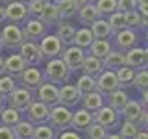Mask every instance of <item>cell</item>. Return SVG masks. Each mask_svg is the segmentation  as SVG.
I'll return each instance as SVG.
<instances>
[{"label":"cell","mask_w":148,"mask_h":139,"mask_svg":"<svg viewBox=\"0 0 148 139\" xmlns=\"http://www.w3.org/2000/svg\"><path fill=\"white\" fill-rule=\"evenodd\" d=\"M143 111H145V108H143L137 100H128L126 106L120 109V115L124 117V120H132V122L139 124V119H141Z\"/></svg>","instance_id":"obj_22"},{"label":"cell","mask_w":148,"mask_h":139,"mask_svg":"<svg viewBox=\"0 0 148 139\" xmlns=\"http://www.w3.org/2000/svg\"><path fill=\"white\" fill-rule=\"evenodd\" d=\"M35 91H37V100H41L43 104L48 106V108L59 104V93H58L56 83H52V82H43Z\"/></svg>","instance_id":"obj_13"},{"label":"cell","mask_w":148,"mask_h":139,"mask_svg":"<svg viewBox=\"0 0 148 139\" xmlns=\"http://www.w3.org/2000/svg\"><path fill=\"white\" fill-rule=\"evenodd\" d=\"M91 122H92V113L82 108V109H78V111H74V113H72L71 126H69V128L76 130V132H83V130L89 126Z\"/></svg>","instance_id":"obj_20"},{"label":"cell","mask_w":148,"mask_h":139,"mask_svg":"<svg viewBox=\"0 0 148 139\" xmlns=\"http://www.w3.org/2000/svg\"><path fill=\"white\" fill-rule=\"evenodd\" d=\"M43 2H56V0H43Z\"/></svg>","instance_id":"obj_56"},{"label":"cell","mask_w":148,"mask_h":139,"mask_svg":"<svg viewBox=\"0 0 148 139\" xmlns=\"http://www.w3.org/2000/svg\"><path fill=\"white\" fill-rule=\"evenodd\" d=\"M39 19L45 22L46 26L58 24V22L61 21V17H59V13H58V8H56V4H54V2H45V6H43V11H41Z\"/></svg>","instance_id":"obj_25"},{"label":"cell","mask_w":148,"mask_h":139,"mask_svg":"<svg viewBox=\"0 0 148 139\" xmlns=\"http://www.w3.org/2000/svg\"><path fill=\"white\" fill-rule=\"evenodd\" d=\"M85 50L80 48V46H76V45H69V46H63V52L59 58L65 61V65H67L71 71H74V69H80L82 67V63H83V59H85Z\"/></svg>","instance_id":"obj_8"},{"label":"cell","mask_w":148,"mask_h":139,"mask_svg":"<svg viewBox=\"0 0 148 139\" xmlns=\"http://www.w3.org/2000/svg\"><path fill=\"white\" fill-rule=\"evenodd\" d=\"M11 128H13V133H15L17 139H30L32 133H34L35 124H32L30 120H22L21 119L15 126H11Z\"/></svg>","instance_id":"obj_35"},{"label":"cell","mask_w":148,"mask_h":139,"mask_svg":"<svg viewBox=\"0 0 148 139\" xmlns=\"http://www.w3.org/2000/svg\"><path fill=\"white\" fill-rule=\"evenodd\" d=\"M92 0H72V4L76 6V9H80V8H83L85 4H91Z\"/></svg>","instance_id":"obj_50"},{"label":"cell","mask_w":148,"mask_h":139,"mask_svg":"<svg viewBox=\"0 0 148 139\" xmlns=\"http://www.w3.org/2000/svg\"><path fill=\"white\" fill-rule=\"evenodd\" d=\"M80 71H82V74H87V76L96 78L102 71H104L102 59L95 58V56H91V54H87L85 59H83V63H82V67H80Z\"/></svg>","instance_id":"obj_21"},{"label":"cell","mask_w":148,"mask_h":139,"mask_svg":"<svg viewBox=\"0 0 148 139\" xmlns=\"http://www.w3.org/2000/svg\"><path fill=\"white\" fill-rule=\"evenodd\" d=\"M18 56L26 61V65L30 67H37L43 61V56H41V50H39V45L35 41H22L18 45Z\"/></svg>","instance_id":"obj_6"},{"label":"cell","mask_w":148,"mask_h":139,"mask_svg":"<svg viewBox=\"0 0 148 139\" xmlns=\"http://www.w3.org/2000/svg\"><path fill=\"white\" fill-rule=\"evenodd\" d=\"M4 102H6V98H4V96L0 95V111H2V108H4Z\"/></svg>","instance_id":"obj_55"},{"label":"cell","mask_w":148,"mask_h":139,"mask_svg":"<svg viewBox=\"0 0 148 139\" xmlns=\"http://www.w3.org/2000/svg\"><path fill=\"white\" fill-rule=\"evenodd\" d=\"M43 6H45L43 0H30V2H26L28 15H32V17H37V19H39L41 11H43Z\"/></svg>","instance_id":"obj_44"},{"label":"cell","mask_w":148,"mask_h":139,"mask_svg":"<svg viewBox=\"0 0 148 139\" xmlns=\"http://www.w3.org/2000/svg\"><path fill=\"white\" fill-rule=\"evenodd\" d=\"M2 2H6V4H8V2H11V0H2Z\"/></svg>","instance_id":"obj_58"},{"label":"cell","mask_w":148,"mask_h":139,"mask_svg":"<svg viewBox=\"0 0 148 139\" xmlns=\"http://www.w3.org/2000/svg\"><path fill=\"white\" fill-rule=\"evenodd\" d=\"M21 115H22V111L8 106V108H2V111H0V120H2L4 126H15L21 120Z\"/></svg>","instance_id":"obj_33"},{"label":"cell","mask_w":148,"mask_h":139,"mask_svg":"<svg viewBox=\"0 0 148 139\" xmlns=\"http://www.w3.org/2000/svg\"><path fill=\"white\" fill-rule=\"evenodd\" d=\"M104 100H106L104 95H100L98 91H91V93H87V95H82V100L80 102H83V109L95 113L98 108L104 106Z\"/></svg>","instance_id":"obj_24"},{"label":"cell","mask_w":148,"mask_h":139,"mask_svg":"<svg viewBox=\"0 0 148 139\" xmlns=\"http://www.w3.org/2000/svg\"><path fill=\"white\" fill-rule=\"evenodd\" d=\"M4 21H6V11H4V6L0 4V24H2Z\"/></svg>","instance_id":"obj_52"},{"label":"cell","mask_w":148,"mask_h":139,"mask_svg":"<svg viewBox=\"0 0 148 139\" xmlns=\"http://www.w3.org/2000/svg\"><path fill=\"white\" fill-rule=\"evenodd\" d=\"M104 139H122V137H120L119 133H106Z\"/></svg>","instance_id":"obj_53"},{"label":"cell","mask_w":148,"mask_h":139,"mask_svg":"<svg viewBox=\"0 0 148 139\" xmlns=\"http://www.w3.org/2000/svg\"><path fill=\"white\" fill-rule=\"evenodd\" d=\"M39 41H41L39 50H41L43 59H52V58H59V56H61L63 45H61V41L58 39V35L46 34L43 39H39Z\"/></svg>","instance_id":"obj_7"},{"label":"cell","mask_w":148,"mask_h":139,"mask_svg":"<svg viewBox=\"0 0 148 139\" xmlns=\"http://www.w3.org/2000/svg\"><path fill=\"white\" fill-rule=\"evenodd\" d=\"M95 82H96V91L104 96H108L109 93L119 89V80H117V76H115V71H106L104 69V71L95 78Z\"/></svg>","instance_id":"obj_11"},{"label":"cell","mask_w":148,"mask_h":139,"mask_svg":"<svg viewBox=\"0 0 148 139\" xmlns=\"http://www.w3.org/2000/svg\"><path fill=\"white\" fill-rule=\"evenodd\" d=\"M21 2H24V4H26V2H30V0H21Z\"/></svg>","instance_id":"obj_57"},{"label":"cell","mask_w":148,"mask_h":139,"mask_svg":"<svg viewBox=\"0 0 148 139\" xmlns=\"http://www.w3.org/2000/svg\"><path fill=\"white\" fill-rule=\"evenodd\" d=\"M0 139H17L15 133H13V128L0 124Z\"/></svg>","instance_id":"obj_47"},{"label":"cell","mask_w":148,"mask_h":139,"mask_svg":"<svg viewBox=\"0 0 148 139\" xmlns=\"http://www.w3.org/2000/svg\"><path fill=\"white\" fill-rule=\"evenodd\" d=\"M71 72L72 71L65 65L61 58H52V59H46L43 76L52 83H67L71 80Z\"/></svg>","instance_id":"obj_1"},{"label":"cell","mask_w":148,"mask_h":139,"mask_svg":"<svg viewBox=\"0 0 148 139\" xmlns=\"http://www.w3.org/2000/svg\"><path fill=\"white\" fill-rule=\"evenodd\" d=\"M119 111L113 109L111 106H102L92 113V122L100 124L102 128L111 130V128H117L119 126Z\"/></svg>","instance_id":"obj_4"},{"label":"cell","mask_w":148,"mask_h":139,"mask_svg":"<svg viewBox=\"0 0 148 139\" xmlns=\"http://www.w3.org/2000/svg\"><path fill=\"white\" fill-rule=\"evenodd\" d=\"M18 80H21L22 87H26V89L34 91V89H37V87H39L41 83L45 82V76H43V72H41L37 67H30V65H28L24 71L21 72Z\"/></svg>","instance_id":"obj_15"},{"label":"cell","mask_w":148,"mask_h":139,"mask_svg":"<svg viewBox=\"0 0 148 139\" xmlns=\"http://www.w3.org/2000/svg\"><path fill=\"white\" fill-rule=\"evenodd\" d=\"M71 119H72L71 108H67V106H63V104H56V106L50 108V115H48V120H46V122L54 130L61 132V130H67L71 126Z\"/></svg>","instance_id":"obj_2"},{"label":"cell","mask_w":148,"mask_h":139,"mask_svg":"<svg viewBox=\"0 0 148 139\" xmlns=\"http://www.w3.org/2000/svg\"><path fill=\"white\" fill-rule=\"evenodd\" d=\"M58 39L61 41V45L63 46H69V45H72V39H74V32H76V28H74L71 22H65V21H59L58 22Z\"/></svg>","instance_id":"obj_26"},{"label":"cell","mask_w":148,"mask_h":139,"mask_svg":"<svg viewBox=\"0 0 148 139\" xmlns=\"http://www.w3.org/2000/svg\"><path fill=\"white\" fill-rule=\"evenodd\" d=\"M6 98H8V104L11 106V108H15L18 111H26V108L30 106V102L34 100V95H32V91L26 89V87H15Z\"/></svg>","instance_id":"obj_9"},{"label":"cell","mask_w":148,"mask_h":139,"mask_svg":"<svg viewBox=\"0 0 148 139\" xmlns=\"http://www.w3.org/2000/svg\"><path fill=\"white\" fill-rule=\"evenodd\" d=\"M24 41V35H22V28L18 24H6L2 28V34H0V43H2V48H18V45Z\"/></svg>","instance_id":"obj_3"},{"label":"cell","mask_w":148,"mask_h":139,"mask_svg":"<svg viewBox=\"0 0 148 139\" xmlns=\"http://www.w3.org/2000/svg\"><path fill=\"white\" fill-rule=\"evenodd\" d=\"M100 15H98V11H96V8H95V4H85L83 8L78 9V19H80V22L83 26H91L92 22L96 21Z\"/></svg>","instance_id":"obj_29"},{"label":"cell","mask_w":148,"mask_h":139,"mask_svg":"<svg viewBox=\"0 0 148 139\" xmlns=\"http://www.w3.org/2000/svg\"><path fill=\"white\" fill-rule=\"evenodd\" d=\"M133 139H148V133H146V128H141L137 132V136L133 137Z\"/></svg>","instance_id":"obj_51"},{"label":"cell","mask_w":148,"mask_h":139,"mask_svg":"<svg viewBox=\"0 0 148 139\" xmlns=\"http://www.w3.org/2000/svg\"><path fill=\"white\" fill-rule=\"evenodd\" d=\"M113 37H115V46H117V50H120V52H126V50L137 46V41H139L133 28H122L120 32L113 34Z\"/></svg>","instance_id":"obj_14"},{"label":"cell","mask_w":148,"mask_h":139,"mask_svg":"<svg viewBox=\"0 0 148 139\" xmlns=\"http://www.w3.org/2000/svg\"><path fill=\"white\" fill-rule=\"evenodd\" d=\"M132 85H135L139 91H145L146 87H148V72H146V67H145V69H141L139 72H135Z\"/></svg>","instance_id":"obj_43"},{"label":"cell","mask_w":148,"mask_h":139,"mask_svg":"<svg viewBox=\"0 0 148 139\" xmlns=\"http://www.w3.org/2000/svg\"><path fill=\"white\" fill-rule=\"evenodd\" d=\"M128 100H130V96H128V93L124 91L122 87H119V89H115L113 93H109V95H108V102H109L108 106H111L113 109H117L119 113H120V109L126 106Z\"/></svg>","instance_id":"obj_28"},{"label":"cell","mask_w":148,"mask_h":139,"mask_svg":"<svg viewBox=\"0 0 148 139\" xmlns=\"http://www.w3.org/2000/svg\"><path fill=\"white\" fill-rule=\"evenodd\" d=\"M124 58H126V65L132 69H143L146 67L148 61V50L141 48V46H133L124 52Z\"/></svg>","instance_id":"obj_16"},{"label":"cell","mask_w":148,"mask_h":139,"mask_svg":"<svg viewBox=\"0 0 148 139\" xmlns=\"http://www.w3.org/2000/svg\"><path fill=\"white\" fill-rule=\"evenodd\" d=\"M15 87H17V82H15L13 76H9V74H2V76H0V95H2L4 98H6Z\"/></svg>","instance_id":"obj_41"},{"label":"cell","mask_w":148,"mask_h":139,"mask_svg":"<svg viewBox=\"0 0 148 139\" xmlns=\"http://www.w3.org/2000/svg\"><path fill=\"white\" fill-rule=\"evenodd\" d=\"M141 93H143V95H141V100H139V104H141L143 108L146 109V106H148V91L145 89V91H141Z\"/></svg>","instance_id":"obj_49"},{"label":"cell","mask_w":148,"mask_h":139,"mask_svg":"<svg viewBox=\"0 0 148 139\" xmlns=\"http://www.w3.org/2000/svg\"><path fill=\"white\" fill-rule=\"evenodd\" d=\"M124 22H126V28H146V21L137 13V9L124 13Z\"/></svg>","instance_id":"obj_37"},{"label":"cell","mask_w":148,"mask_h":139,"mask_svg":"<svg viewBox=\"0 0 148 139\" xmlns=\"http://www.w3.org/2000/svg\"><path fill=\"white\" fill-rule=\"evenodd\" d=\"M135 9H137L139 15L146 21V15H148V4H146V0H137V8Z\"/></svg>","instance_id":"obj_48"},{"label":"cell","mask_w":148,"mask_h":139,"mask_svg":"<svg viewBox=\"0 0 148 139\" xmlns=\"http://www.w3.org/2000/svg\"><path fill=\"white\" fill-rule=\"evenodd\" d=\"M137 8V0H117V11L126 13Z\"/></svg>","instance_id":"obj_45"},{"label":"cell","mask_w":148,"mask_h":139,"mask_svg":"<svg viewBox=\"0 0 148 139\" xmlns=\"http://www.w3.org/2000/svg\"><path fill=\"white\" fill-rule=\"evenodd\" d=\"M4 11H6V21L13 22V24H21L28 19V9L26 4L21 2V0H11L8 2V6H4Z\"/></svg>","instance_id":"obj_12"},{"label":"cell","mask_w":148,"mask_h":139,"mask_svg":"<svg viewBox=\"0 0 148 139\" xmlns=\"http://www.w3.org/2000/svg\"><path fill=\"white\" fill-rule=\"evenodd\" d=\"M83 132H85L87 139H104V137H106V133H108V130L102 128L100 124H96V122H91L89 126L83 130Z\"/></svg>","instance_id":"obj_42"},{"label":"cell","mask_w":148,"mask_h":139,"mask_svg":"<svg viewBox=\"0 0 148 139\" xmlns=\"http://www.w3.org/2000/svg\"><path fill=\"white\" fill-rule=\"evenodd\" d=\"M76 89L80 91V95H87L91 91H96V82L92 76H87V74H82L76 82Z\"/></svg>","instance_id":"obj_36"},{"label":"cell","mask_w":148,"mask_h":139,"mask_svg":"<svg viewBox=\"0 0 148 139\" xmlns=\"http://www.w3.org/2000/svg\"><path fill=\"white\" fill-rule=\"evenodd\" d=\"M46 34H48V26H46L41 19L32 17V19H26L24 21V26H22V35H24V39L39 41V39H43Z\"/></svg>","instance_id":"obj_5"},{"label":"cell","mask_w":148,"mask_h":139,"mask_svg":"<svg viewBox=\"0 0 148 139\" xmlns=\"http://www.w3.org/2000/svg\"><path fill=\"white\" fill-rule=\"evenodd\" d=\"M91 34L95 39H109V37H113V32H111V28L108 24V21H106L104 17H98L95 22L89 26Z\"/></svg>","instance_id":"obj_23"},{"label":"cell","mask_w":148,"mask_h":139,"mask_svg":"<svg viewBox=\"0 0 148 139\" xmlns=\"http://www.w3.org/2000/svg\"><path fill=\"white\" fill-rule=\"evenodd\" d=\"M95 41V37H92L89 26H83V28H78L76 32H74V39H72V45L80 46V48H89V45Z\"/></svg>","instance_id":"obj_27"},{"label":"cell","mask_w":148,"mask_h":139,"mask_svg":"<svg viewBox=\"0 0 148 139\" xmlns=\"http://www.w3.org/2000/svg\"><path fill=\"white\" fill-rule=\"evenodd\" d=\"M56 137H58V130H54L48 122H45V124H35L30 139H56Z\"/></svg>","instance_id":"obj_34"},{"label":"cell","mask_w":148,"mask_h":139,"mask_svg":"<svg viewBox=\"0 0 148 139\" xmlns=\"http://www.w3.org/2000/svg\"><path fill=\"white\" fill-rule=\"evenodd\" d=\"M56 8H58V13L61 17V21H69L78 13L76 6L72 4V0H56Z\"/></svg>","instance_id":"obj_31"},{"label":"cell","mask_w":148,"mask_h":139,"mask_svg":"<svg viewBox=\"0 0 148 139\" xmlns=\"http://www.w3.org/2000/svg\"><path fill=\"white\" fill-rule=\"evenodd\" d=\"M0 50H2V43H0Z\"/></svg>","instance_id":"obj_59"},{"label":"cell","mask_w":148,"mask_h":139,"mask_svg":"<svg viewBox=\"0 0 148 139\" xmlns=\"http://www.w3.org/2000/svg\"><path fill=\"white\" fill-rule=\"evenodd\" d=\"M115 76H117V80H119V87L126 89V87H130V85H132V82H133L135 69L128 67V65H122L120 69H117V71H115Z\"/></svg>","instance_id":"obj_30"},{"label":"cell","mask_w":148,"mask_h":139,"mask_svg":"<svg viewBox=\"0 0 148 139\" xmlns=\"http://www.w3.org/2000/svg\"><path fill=\"white\" fill-rule=\"evenodd\" d=\"M111 48H113V46H111V43H109L108 39H95V41L89 45V48H87V50H89L91 56H95V58H100V59H102Z\"/></svg>","instance_id":"obj_32"},{"label":"cell","mask_w":148,"mask_h":139,"mask_svg":"<svg viewBox=\"0 0 148 139\" xmlns=\"http://www.w3.org/2000/svg\"><path fill=\"white\" fill-rule=\"evenodd\" d=\"M28 67L26 61L21 58L18 54H9L6 59H4V74H9L13 78H18L21 72Z\"/></svg>","instance_id":"obj_18"},{"label":"cell","mask_w":148,"mask_h":139,"mask_svg":"<svg viewBox=\"0 0 148 139\" xmlns=\"http://www.w3.org/2000/svg\"><path fill=\"white\" fill-rule=\"evenodd\" d=\"M102 65H104L106 71H117L122 65H126V58H124V52H120L117 48H111L108 54L102 58Z\"/></svg>","instance_id":"obj_19"},{"label":"cell","mask_w":148,"mask_h":139,"mask_svg":"<svg viewBox=\"0 0 148 139\" xmlns=\"http://www.w3.org/2000/svg\"><path fill=\"white\" fill-rule=\"evenodd\" d=\"M58 93H59V104L67 106V108H72L82 100V95L76 89V85H71L69 82L63 83L61 87H58Z\"/></svg>","instance_id":"obj_17"},{"label":"cell","mask_w":148,"mask_h":139,"mask_svg":"<svg viewBox=\"0 0 148 139\" xmlns=\"http://www.w3.org/2000/svg\"><path fill=\"white\" fill-rule=\"evenodd\" d=\"M95 8L100 17H108L109 13L117 11V0H96Z\"/></svg>","instance_id":"obj_40"},{"label":"cell","mask_w":148,"mask_h":139,"mask_svg":"<svg viewBox=\"0 0 148 139\" xmlns=\"http://www.w3.org/2000/svg\"><path fill=\"white\" fill-rule=\"evenodd\" d=\"M139 124L137 122H132V120H124L122 124L119 126V136L122 137V139H133L137 136V132H139Z\"/></svg>","instance_id":"obj_39"},{"label":"cell","mask_w":148,"mask_h":139,"mask_svg":"<svg viewBox=\"0 0 148 139\" xmlns=\"http://www.w3.org/2000/svg\"><path fill=\"white\" fill-rule=\"evenodd\" d=\"M24 113H26V117L32 124H45L46 120H48L50 108L46 104H43L41 100H32Z\"/></svg>","instance_id":"obj_10"},{"label":"cell","mask_w":148,"mask_h":139,"mask_svg":"<svg viewBox=\"0 0 148 139\" xmlns=\"http://www.w3.org/2000/svg\"><path fill=\"white\" fill-rule=\"evenodd\" d=\"M2 74H4V58L0 56V76H2Z\"/></svg>","instance_id":"obj_54"},{"label":"cell","mask_w":148,"mask_h":139,"mask_svg":"<svg viewBox=\"0 0 148 139\" xmlns=\"http://www.w3.org/2000/svg\"><path fill=\"white\" fill-rule=\"evenodd\" d=\"M106 21H108V24H109V28H111V32H113V34H117V32H120L122 28H126V22H124V13H120V11L109 13Z\"/></svg>","instance_id":"obj_38"},{"label":"cell","mask_w":148,"mask_h":139,"mask_svg":"<svg viewBox=\"0 0 148 139\" xmlns=\"http://www.w3.org/2000/svg\"><path fill=\"white\" fill-rule=\"evenodd\" d=\"M56 139H83L80 136V132H76V130H61V132L58 133V137Z\"/></svg>","instance_id":"obj_46"}]
</instances>
